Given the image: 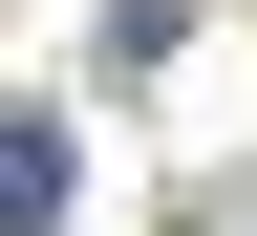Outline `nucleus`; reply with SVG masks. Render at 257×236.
I'll list each match as a JSON object with an SVG mask.
<instances>
[{
    "mask_svg": "<svg viewBox=\"0 0 257 236\" xmlns=\"http://www.w3.org/2000/svg\"><path fill=\"white\" fill-rule=\"evenodd\" d=\"M0 236H64V129L0 108Z\"/></svg>",
    "mask_w": 257,
    "mask_h": 236,
    "instance_id": "obj_1",
    "label": "nucleus"
}]
</instances>
